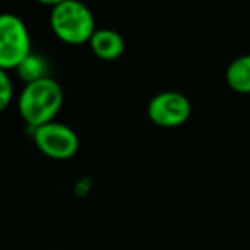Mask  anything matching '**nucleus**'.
Segmentation results:
<instances>
[{"instance_id":"obj_7","label":"nucleus","mask_w":250,"mask_h":250,"mask_svg":"<svg viewBox=\"0 0 250 250\" xmlns=\"http://www.w3.org/2000/svg\"><path fill=\"white\" fill-rule=\"evenodd\" d=\"M226 84L236 93H250V53L235 59L225 72Z\"/></svg>"},{"instance_id":"obj_1","label":"nucleus","mask_w":250,"mask_h":250,"mask_svg":"<svg viewBox=\"0 0 250 250\" xmlns=\"http://www.w3.org/2000/svg\"><path fill=\"white\" fill-rule=\"evenodd\" d=\"M63 103V91L52 77H45L36 83L24 84L18 98V110L21 118L31 129L55 122Z\"/></svg>"},{"instance_id":"obj_8","label":"nucleus","mask_w":250,"mask_h":250,"mask_svg":"<svg viewBox=\"0 0 250 250\" xmlns=\"http://www.w3.org/2000/svg\"><path fill=\"white\" fill-rule=\"evenodd\" d=\"M18 74L26 84H31V83H36L40 79H45V77H50L48 76V63L46 60L43 59L42 55L38 53H29L24 60L21 62V65L18 67Z\"/></svg>"},{"instance_id":"obj_9","label":"nucleus","mask_w":250,"mask_h":250,"mask_svg":"<svg viewBox=\"0 0 250 250\" xmlns=\"http://www.w3.org/2000/svg\"><path fill=\"white\" fill-rule=\"evenodd\" d=\"M12 96H14V86H12L9 72L0 69V111H4L11 104Z\"/></svg>"},{"instance_id":"obj_2","label":"nucleus","mask_w":250,"mask_h":250,"mask_svg":"<svg viewBox=\"0 0 250 250\" xmlns=\"http://www.w3.org/2000/svg\"><path fill=\"white\" fill-rule=\"evenodd\" d=\"M50 26L57 38L67 45L89 43L96 31L94 14L77 0L55 2L50 12Z\"/></svg>"},{"instance_id":"obj_5","label":"nucleus","mask_w":250,"mask_h":250,"mask_svg":"<svg viewBox=\"0 0 250 250\" xmlns=\"http://www.w3.org/2000/svg\"><path fill=\"white\" fill-rule=\"evenodd\" d=\"M192 104L185 94L178 91H163L147 103V117L153 124L165 129L180 127L190 118Z\"/></svg>"},{"instance_id":"obj_6","label":"nucleus","mask_w":250,"mask_h":250,"mask_svg":"<svg viewBox=\"0 0 250 250\" xmlns=\"http://www.w3.org/2000/svg\"><path fill=\"white\" fill-rule=\"evenodd\" d=\"M89 46L98 59L111 62V60H117L124 55L125 40L115 29L101 28L94 31L93 38L89 40Z\"/></svg>"},{"instance_id":"obj_3","label":"nucleus","mask_w":250,"mask_h":250,"mask_svg":"<svg viewBox=\"0 0 250 250\" xmlns=\"http://www.w3.org/2000/svg\"><path fill=\"white\" fill-rule=\"evenodd\" d=\"M31 53V35L19 16L11 12L0 14V69H18Z\"/></svg>"},{"instance_id":"obj_4","label":"nucleus","mask_w":250,"mask_h":250,"mask_svg":"<svg viewBox=\"0 0 250 250\" xmlns=\"http://www.w3.org/2000/svg\"><path fill=\"white\" fill-rule=\"evenodd\" d=\"M33 141L40 153L52 160H69L79 151V137L76 130L57 120L33 129Z\"/></svg>"}]
</instances>
